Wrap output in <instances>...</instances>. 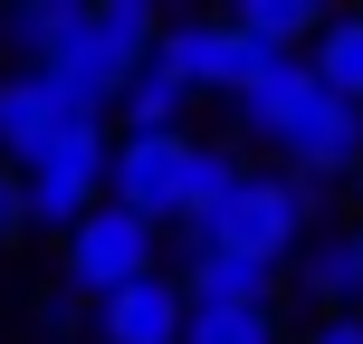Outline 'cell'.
Returning a JSON list of instances; mask_svg holds the SVG:
<instances>
[{
    "label": "cell",
    "mask_w": 363,
    "mask_h": 344,
    "mask_svg": "<svg viewBox=\"0 0 363 344\" xmlns=\"http://www.w3.org/2000/svg\"><path fill=\"white\" fill-rule=\"evenodd\" d=\"M306 239H315V182H296V172H249V182L230 192V211H220L191 249H230V258H258V268H287Z\"/></svg>",
    "instance_id": "cell-1"
},
{
    "label": "cell",
    "mask_w": 363,
    "mask_h": 344,
    "mask_svg": "<svg viewBox=\"0 0 363 344\" xmlns=\"http://www.w3.org/2000/svg\"><path fill=\"white\" fill-rule=\"evenodd\" d=\"M191 182H201V144L191 134H115V182L106 201H125L134 220H153V230H182V211H191Z\"/></svg>",
    "instance_id": "cell-2"
},
{
    "label": "cell",
    "mask_w": 363,
    "mask_h": 344,
    "mask_svg": "<svg viewBox=\"0 0 363 344\" xmlns=\"http://www.w3.org/2000/svg\"><path fill=\"white\" fill-rule=\"evenodd\" d=\"M153 67H172L191 96H230V106H239V96L268 77V48H249L230 19H163V38H153Z\"/></svg>",
    "instance_id": "cell-3"
},
{
    "label": "cell",
    "mask_w": 363,
    "mask_h": 344,
    "mask_svg": "<svg viewBox=\"0 0 363 344\" xmlns=\"http://www.w3.org/2000/svg\"><path fill=\"white\" fill-rule=\"evenodd\" d=\"M134 277H153V220H134L125 201H96V211L67 230V287L106 306V296H125Z\"/></svg>",
    "instance_id": "cell-4"
},
{
    "label": "cell",
    "mask_w": 363,
    "mask_h": 344,
    "mask_svg": "<svg viewBox=\"0 0 363 344\" xmlns=\"http://www.w3.org/2000/svg\"><path fill=\"white\" fill-rule=\"evenodd\" d=\"M106 182H115V134L96 125V134H57V144L38 153L29 172H19V192H29V220L77 230V220L106 201Z\"/></svg>",
    "instance_id": "cell-5"
},
{
    "label": "cell",
    "mask_w": 363,
    "mask_h": 344,
    "mask_svg": "<svg viewBox=\"0 0 363 344\" xmlns=\"http://www.w3.org/2000/svg\"><path fill=\"white\" fill-rule=\"evenodd\" d=\"M277 153H287V172L315 182V192H325V182H354V163H363V106L315 87L306 106H296V125L277 134Z\"/></svg>",
    "instance_id": "cell-6"
},
{
    "label": "cell",
    "mask_w": 363,
    "mask_h": 344,
    "mask_svg": "<svg viewBox=\"0 0 363 344\" xmlns=\"http://www.w3.org/2000/svg\"><path fill=\"white\" fill-rule=\"evenodd\" d=\"M153 38H163V19H153L144 0H96V10H86V38H77L57 67H86L106 96H125V77L153 57ZM38 67H48V57H38Z\"/></svg>",
    "instance_id": "cell-7"
},
{
    "label": "cell",
    "mask_w": 363,
    "mask_h": 344,
    "mask_svg": "<svg viewBox=\"0 0 363 344\" xmlns=\"http://www.w3.org/2000/svg\"><path fill=\"white\" fill-rule=\"evenodd\" d=\"M96 335L106 344H182L191 335V296H182V277H134L125 296H106V306H96Z\"/></svg>",
    "instance_id": "cell-8"
},
{
    "label": "cell",
    "mask_w": 363,
    "mask_h": 344,
    "mask_svg": "<svg viewBox=\"0 0 363 344\" xmlns=\"http://www.w3.org/2000/svg\"><path fill=\"white\" fill-rule=\"evenodd\" d=\"M57 134H67V125H57L48 87H38L29 67H19V77H0V163H10V172H29L38 153L57 144Z\"/></svg>",
    "instance_id": "cell-9"
},
{
    "label": "cell",
    "mask_w": 363,
    "mask_h": 344,
    "mask_svg": "<svg viewBox=\"0 0 363 344\" xmlns=\"http://www.w3.org/2000/svg\"><path fill=\"white\" fill-rule=\"evenodd\" d=\"M268 287H277V268L230 258V249H191V277H182L191 306H268Z\"/></svg>",
    "instance_id": "cell-10"
},
{
    "label": "cell",
    "mask_w": 363,
    "mask_h": 344,
    "mask_svg": "<svg viewBox=\"0 0 363 344\" xmlns=\"http://www.w3.org/2000/svg\"><path fill=\"white\" fill-rule=\"evenodd\" d=\"M115 115H125V134H182V115H191V87H182L172 67H134L125 96H115Z\"/></svg>",
    "instance_id": "cell-11"
},
{
    "label": "cell",
    "mask_w": 363,
    "mask_h": 344,
    "mask_svg": "<svg viewBox=\"0 0 363 344\" xmlns=\"http://www.w3.org/2000/svg\"><path fill=\"white\" fill-rule=\"evenodd\" d=\"M306 67H315V87H325V96L363 106V10H335V19H325V38L306 48Z\"/></svg>",
    "instance_id": "cell-12"
},
{
    "label": "cell",
    "mask_w": 363,
    "mask_h": 344,
    "mask_svg": "<svg viewBox=\"0 0 363 344\" xmlns=\"http://www.w3.org/2000/svg\"><path fill=\"white\" fill-rule=\"evenodd\" d=\"M296 287H306L325 316H354V230L306 239V249H296Z\"/></svg>",
    "instance_id": "cell-13"
},
{
    "label": "cell",
    "mask_w": 363,
    "mask_h": 344,
    "mask_svg": "<svg viewBox=\"0 0 363 344\" xmlns=\"http://www.w3.org/2000/svg\"><path fill=\"white\" fill-rule=\"evenodd\" d=\"M182 344H277V316L268 306H191Z\"/></svg>",
    "instance_id": "cell-14"
},
{
    "label": "cell",
    "mask_w": 363,
    "mask_h": 344,
    "mask_svg": "<svg viewBox=\"0 0 363 344\" xmlns=\"http://www.w3.org/2000/svg\"><path fill=\"white\" fill-rule=\"evenodd\" d=\"M29 326H38V335H48V344H67L77 326H86V296H77V287H67V277H48V287H38V296H29Z\"/></svg>",
    "instance_id": "cell-15"
},
{
    "label": "cell",
    "mask_w": 363,
    "mask_h": 344,
    "mask_svg": "<svg viewBox=\"0 0 363 344\" xmlns=\"http://www.w3.org/2000/svg\"><path fill=\"white\" fill-rule=\"evenodd\" d=\"M19 230H29V192H19V172L0 163V249H10Z\"/></svg>",
    "instance_id": "cell-16"
},
{
    "label": "cell",
    "mask_w": 363,
    "mask_h": 344,
    "mask_svg": "<svg viewBox=\"0 0 363 344\" xmlns=\"http://www.w3.org/2000/svg\"><path fill=\"white\" fill-rule=\"evenodd\" d=\"M306 344H363V316H315Z\"/></svg>",
    "instance_id": "cell-17"
},
{
    "label": "cell",
    "mask_w": 363,
    "mask_h": 344,
    "mask_svg": "<svg viewBox=\"0 0 363 344\" xmlns=\"http://www.w3.org/2000/svg\"><path fill=\"white\" fill-rule=\"evenodd\" d=\"M354 316H363V230H354Z\"/></svg>",
    "instance_id": "cell-18"
},
{
    "label": "cell",
    "mask_w": 363,
    "mask_h": 344,
    "mask_svg": "<svg viewBox=\"0 0 363 344\" xmlns=\"http://www.w3.org/2000/svg\"><path fill=\"white\" fill-rule=\"evenodd\" d=\"M354 201H363V163H354Z\"/></svg>",
    "instance_id": "cell-19"
}]
</instances>
